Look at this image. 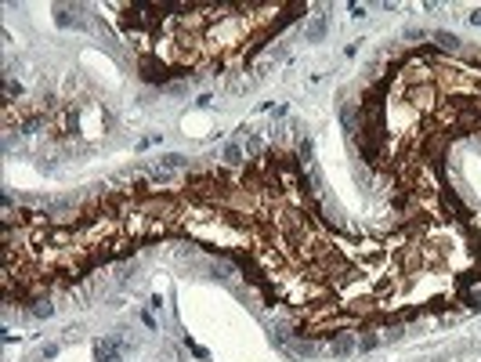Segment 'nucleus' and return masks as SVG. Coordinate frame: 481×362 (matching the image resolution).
Instances as JSON below:
<instances>
[{
  "mask_svg": "<svg viewBox=\"0 0 481 362\" xmlns=\"http://www.w3.org/2000/svg\"><path fill=\"white\" fill-rule=\"evenodd\" d=\"M351 352H354V337H351V334H344V337L333 340V355H336V358H348Z\"/></svg>",
  "mask_w": 481,
  "mask_h": 362,
  "instance_id": "f257e3e1",
  "label": "nucleus"
},
{
  "mask_svg": "<svg viewBox=\"0 0 481 362\" xmlns=\"http://www.w3.org/2000/svg\"><path fill=\"white\" fill-rule=\"evenodd\" d=\"M322 36H326V14H315V22L308 26V40L315 44V40H322Z\"/></svg>",
  "mask_w": 481,
  "mask_h": 362,
  "instance_id": "f03ea898",
  "label": "nucleus"
},
{
  "mask_svg": "<svg viewBox=\"0 0 481 362\" xmlns=\"http://www.w3.org/2000/svg\"><path fill=\"white\" fill-rule=\"evenodd\" d=\"M434 40H438V44H442V48H452V51L460 48V40H456L452 33H434Z\"/></svg>",
  "mask_w": 481,
  "mask_h": 362,
  "instance_id": "7ed1b4c3",
  "label": "nucleus"
},
{
  "mask_svg": "<svg viewBox=\"0 0 481 362\" xmlns=\"http://www.w3.org/2000/svg\"><path fill=\"white\" fill-rule=\"evenodd\" d=\"M224 160H228V163H239V160H242V148H239V145H228V148H224Z\"/></svg>",
  "mask_w": 481,
  "mask_h": 362,
  "instance_id": "20e7f679",
  "label": "nucleus"
},
{
  "mask_svg": "<svg viewBox=\"0 0 481 362\" xmlns=\"http://www.w3.org/2000/svg\"><path fill=\"white\" fill-rule=\"evenodd\" d=\"M163 167H170V170L184 167V156H163Z\"/></svg>",
  "mask_w": 481,
  "mask_h": 362,
  "instance_id": "39448f33",
  "label": "nucleus"
},
{
  "mask_svg": "<svg viewBox=\"0 0 481 362\" xmlns=\"http://www.w3.org/2000/svg\"><path fill=\"white\" fill-rule=\"evenodd\" d=\"M33 312H36V315H51V304H48V300H36Z\"/></svg>",
  "mask_w": 481,
  "mask_h": 362,
  "instance_id": "423d86ee",
  "label": "nucleus"
},
{
  "mask_svg": "<svg viewBox=\"0 0 481 362\" xmlns=\"http://www.w3.org/2000/svg\"><path fill=\"white\" fill-rule=\"evenodd\" d=\"M470 22H474V26H481V8H478V11H470Z\"/></svg>",
  "mask_w": 481,
  "mask_h": 362,
  "instance_id": "0eeeda50",
  "label": "nucleus"
}]
</instances>
